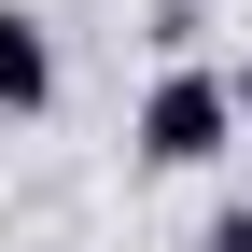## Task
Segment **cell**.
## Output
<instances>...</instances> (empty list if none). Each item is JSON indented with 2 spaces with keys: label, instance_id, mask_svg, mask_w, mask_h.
<instances>
[{
  "label": "cell",
  "instance_id": "6da1fadb",
  "mask_svg": "<svg viewBox=\"0 0 252 252\" xmlns=\"http://www.w3.org/2000/svg\"><path fill=\"white\" fill-rule=\"evenodd\" d=\"M126 140H140V168H224V154L252 140V126H238V70H196V56H168Z\"/></svg>",
  "mask_w": 252,
  "mask_h": 252
},
{
  "label": "cell",
  "instance_id": "7a4b0ae2",
  "mask_svg": "<svg viewBox=\"0 0 252 252\" xmlns=\"http://www.w3.org/2000/svg\"><path fill=\"white\" fill-rule=\"evenodd\" d=\"M0 112H56V28L28 14V0H0Z\"/></svg>",
  "mask_w": 252,
  "mask_h": 252
},
{
  "label": "cell",
  "instance_id": "3957f363",
  "mask_svg": "<svg viewBox=\"0 0 252 252\" xmlns=\"http://www.w3.org/2000/svg\"><path fill=\"white\" fill-rule=\"evenodd\" d=\"M196 252H252V210H210V224H196Z\"/></svg>",
  "mask_w": 252,
  "mask_h": 252
},
{
  "label": "cell",
  "instance_id": "277c9868",
  "mask_svg": "<svg viewBox=\"0 0 252 252\" xmlns=\"http://www.w3.org/2000/svg\"><path fill=\"white\" fill-rule=\"evenodd\" d=\"M238 126H252V56H238Z\"/></svg>",
  "mask_w": 252,
  "mask_h": 252
}]
</instances>
